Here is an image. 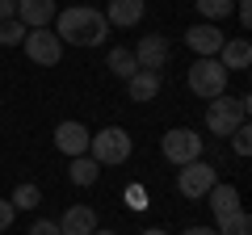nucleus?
<instances>
[{"label": "nucleus", "mask_w": 252, "mask_h": 235, "mask_svg": "<svg viewBox=\"0 0 252 235\" xmlns=\"http://www.w3.org/2000/svg\"><path fill=\"white\" fill-rule=\"evenodd\" d=\"M248 109H252L248 97H227V92H223V97H215L206 105V130H210V135H219V139H227L235 126L248 122Z\"/></svg>", "instance_id": "2"}, {"label": "nucleus", "mask_w": 252, "mask_h": 235, "mask_svg": "<svg viewBox=\"0 0 252 235\" xmlns=\"http://www.w3.org/2000/svg\"><path fill=\"white\" fill-rule=\"evenodd\" d=\"M109 34V21L101 9H89V4H72V9L59 13V26H55V38L63 46H101Z\"/></svg>", "instance_id": "1"}, {"label": "nucleus", "mask_w": 252, "mask_h": 235, "mask_svg": "<svg viewBox=\"0 0 252 235\" xmlns=\"http://www.w3.org/2000/svg\"><path fill=\"white\" fill-rule=\"evenodd\" d=\"M9 202H13V210H34L38 202H42V189H38L34 181H21L17 189H13V198H9Z\"/></svg>", "instance_id": "20"}, {"label": "nucleus", "mask_w": 252, "mask_h": 235, "mask_svg": "<svg viewBox=\"0 0 252 235\" xmlns=\"http://www.w3.org/2000/svg\"><path fill=\"white\" fill-rule=\"evenodd\" d=\"M248 63H252V42L248 38L223 42V51H219V67H223V72H248Z\"/></svg>", "instance_id": "13"}, {"label": "nucleus", "mask_w": 252, "mask_h": 235, "mask_svg": "<svg viewBox=\"0 0 252 235\" xmlns=\"http://www.w3.org/2000/svg\"><path fill=\"white\" fill-rule=\"evenodd\" d=\"M126 202H130L135 210H143V206H147V202H143V189H139V185H135V189H126Z\"/></svg>", "instance_id": "26"}, {"label": "nucleus", "mask_w": 252, "mask_h": 235, "mask_svg": "<svg viewBox=\"0 0 252 235\" xmlns=\"http://www.w3.org/2000/svg\"><path fill=\"white\" fill-rule=\"evenodd\" d=\"M105 21L109 26H139L143 21V0H109V9H105Z\"/></svg>", "instance_id": "14"}, {"label": "nucleus", "mask_w": 252, "mask_h": 235, "mask_svg": "<svg viewBox=\"0 0 252 235\" xmlns=\"http://www.w3.org/2000/svg\"><path fill=\"white\" fill-rule=\"evenodd\" d=\"M206 198H210V210H215V218H227L231 210H240V189H235V185H215Z\"/></svg>", "instance_id": "16"}, {"label": "nucleus", "mask_w": 252, "mask_h": 235, "mask_svg": "<svg viewBox=\"0 0 252 235\" xmlns=\"http://www.w3.org/2000/svg\"><path fill=\"white\" fill-rule=\"evenodd\" d=\"M93 235H114V231H101V227H97V231H93Z\"/></svg>", "instance_id": "30"}, {"label": "nucleus", "mask_w": 252, "mask_h": 235, "mask_svg": "<svg viewBox=\"0 0 252 235\" xmlns=\"http://www.w3.org/2000/svg\"><path fill=\"white\" fill-rule=\"evenodd\" d=\"M97 231V214L93 206H67L59 218V235H93Z\"/></svg>", "instance_id": "12"}, {"label": "nucleus", "mask_w": 252, "mask_h": 235, "mask_svg": "<svg viewBox=\"0 0 252 235\" xmlns=\"http://www.w3.org/2000/svg\"><path fill=\"white\" fill-rule=\"evenodd\" d=\"M105 63H109V72H114V76H122V80H130V76L139 72V63H135V51H126V46H109Z\"/></svg>", "instance_id": "18"}, {"label": "nucleus", "mask_w": 252, "mask_h": 235, "mask_svg": "<svg viewBox=\"0 0 252 235\" xmlns=\"http://www.w3.org/2000/svg\"><path fill=\"white\" fill-rule=\"evenodd\" d=\"M89 151H93V160H97L101 168L126 164V155H130V135H126L122 126H105V130H97V135L89 139Z\"/></svg>", "instance_id": "3"}, {"label": "nucleus", "mask_w": 252, "mask_h": 235, "mask_svg": "<svg viewBox=\"0 0 252 235\" xmlns=\"http://www.w3.org/2000/svg\"><path fill=\"white\" fill-rule=\"evenodd\" d=\"M89 126H84V122H59V126H55V147H59L63 155H89Z\"/></svg>", "instance_id": "9"}, {"label": "nucleus", "mask_w": 252, "mask_h": 235, "mask_svg": "<svg viewBox=\"0 0 252 235\" xmlns=\"http://www.w3.org/2000/svg\"><path fill=\"white\" fill-rule=\"evenodd\" d=\"M193 4H198V13H202L206 21H223L227 13L235 9V0H193Z\"/></svg>", "instance_id": "21"}, {"label": "nucleus", "mask_w": 252, "mask_h": 235, "mask_svg": "<svg viewBox=\"0 0 252 235\" xmlns=\"http://www.w3.org/2000/svg\"><path fill=\"white\" fill-rule=\"evenodd\" d=\"M160 151H164V160H168V164L185 168V164L202 160V135H193L189 126H177V130H168V135H164Z\"/></svg>", "instance_id": "5"}, {"label": "nucleus", "mask_w": 252, "mask_h": 235, "mask_svg": "<svg viewBox=\"0 0 252 235\" xmlns=\"http://www.w3.org/2000/svg\"><path fill=\"white\" fill-rule=\"evenodd\" d=\"M21 42H26V26L17 17L0 21V46H21Z\"/></svg>", "instance_id": "22"}, {"label": "nucleus", "mask_w": 252, "mask_h": 235, "mask_svg": "<svg viewBox=\"0 0 252 235\" xmlns=\"http://www.w3.org/2000/svg\"><path fill=\"white\" fill-rule=\"evenodd\" d=\"M126 92H130V101H152V97H160V72H143V67H139V72L126 80Z\"/></svg>", "instance_id": "15"}, {"label": "nucleus", "mask_w": 252, "mask_h": 235, "mask_svg": "<svg viewBox=\"0 0 252 235\" xmlns=\"http://www.w3.org/2000/svg\"><path fill=\"white\" fill-rule=\"evenodd\" d=\"M13 214H17V210H13V202L0 198V231H9V227H13Z\"/></svg>", "instance_id": "25"}, {"label": "nucleus", "mask_w": 252, "mask_h": 235, "mask_svg": "<svg viewBox=\"0 0 252 235\" xmlns=\"http://www.w3.org/2000/svg\"><path fill=\"white\" fill-rule=\"evenodd\" d=\"M189 88H193V97L202 101H215L227 92V72L219 67V59H198V63L189 67Z\"/></svg>", "instance_id": "4"}, {"label": "nucleus", "mask_w": 252, "mask_h": 235, "mask_svg": "<svg viewBox=\"0 0 252 235\" xmlns=\"http://www.w3.org/2000/svg\"><path fill=\"white\" fill-rule=\"evenodd\" d=\"M26 55L38 67H55L63 59V42L55 38V29H30L26 34Z\"/></svg>", "instance_id": "7"}, {"label": "nucleus", "mask_w": 252, "mask_h": 235, "mask_svg": "<svg viewBox=\"0 0 252 235\" xmlns=\"http://www.w3.org/2000/svg\"><path fill=\"white\" fill-rule=\"evenodd\" d=\"M26 235H59V223H51V218H38V223L30 227Z\"/></svg>", "instance_id": "24"}, {"label": "nucleus", "mask_w": 252, "mask_h": 235, "mask_svg": "<svg viewBox=\"0 0 252 235\" xmlns=\"http://www.w3.org/2000/svg\"><path fill=\"white\" fill-rule=\"evenodd\" d=\"M215 231H219V235H252V218H248V210H231L227 218H219Z\"/></svg>", "instance_id": "19"}, {"label": "nucleus", "mask_w": 252, "mask_h": 235, "mask_svg": "<svg viewBox=\"0 0 252 235\" xmlns=\"http://www.w3.org/2000/svg\"><path fill=\"white\" fill-rule=\"evenodd\" d=\"M67 176H72V185L89 189V185H97V176H101V164L93 160V155H76V160H72V168H67Z\"/></svg>", "instance_id": "17"}, {"label": "nucleus", "mask_w": 252, "mask_h": 235, "mask_svg": "<svg viewBox=\"0 0 252 235\" xmlns=\"http://www.w3.org/2000/svg\"><path fill=\"white\" fill-rule=\"evenodd\" d=\"M135 63L143 67V72H160L164 63H168V38L164 34H143L135 46Z\"/></svg>", "instance_id": "8"}, {"label": "nucleus", "mask_w": 252, "mask_h": 235, "mask_svg": "<svg viewBox=\"0 0 252 235\" xmlns=\"http://www.w3.org/2000/svg\"><path fill=\"white\" fill-rule=\"evenodd\" d=\"M143 235H168V231H160V227H147V231Z\"/></svg>", "instance_id": "29"}, {"label": "nucleus", "mask_w": 252, "mask_h": 235, "mask_svg": "<svg viewBox=\"0 0 252 235\" xmlns=\"http://www.w3.org/2000/svg\"><path fill=\"white\" fill-rule=\"evenodd\" d=\"M181 235H219L215 227H189V231H181Z\"/></svg>", "instance_id": "28"}, {"label": "nucleus", "mask_w": 252, "mask_h": 235, "mask_svg": "<svg viewBox=\"0 0 252 235\" xmlns=\"http://www.w3.org/2000/svg\"><path fill=\"white\" fill-rule=\"evenodd\" d=\"M13 17L30 29H51L55 21V0H17V13Z\"/></svg>", "instance_id": "11"}, {"label": "nucleus", "mask_w": 252, "mask_h": 235, "mask_svg": "<svg viewBox=\"0 0 252 235\" xmlns=\"http://www.w3.org/2000/svg\"><path fill=\"white\" fill-rule=\"evenodd\" d=\"M17 13V0H0V21H9Z\"/></svg>", "instance_id": "27"}, {"label": "nucleus", "mask_w": 252, "mask_h": 235, "mask_svg": "<svg viewBox=\"0 0 252 235\" xmlns=\"http://www.w3.org/2000/svg\"><path fill=\"white\" fill-rule=\"evenodd\" d=\"M185 42L193 46V55H198V59H215V55L223 51V42H227V38L219 34V26H210V21H202V26H189Z\"/></svg>", "instance_id": "10"}, {"label": "nucleus", "mask_w": 252, "mask_h": 235, "mask_svg": "<svg viewBox=\"0 0 252 235\" xmlns=\"http://www.w3.org/2000/svg\"><path fill=\"white\" fill-rule=\"evenodd\" d=\"M215 185H219L215 168H210V164H202V160L185 164V168L177 172V193H181V198H189V202H198V198H206V193L215 189Z\"/></svg>", "instance_id": "6"}, {"label": "nucleus", "mask_w": 252, "mask_h": 235, "mask_svg": "<svg viewBox=\"0 0 252 235\" xmlns=\"http://www.w3.org/2000/svg\"><path fill=\"white\" fill-rule=\"evenodd\" d=\"M248 135H252L248 122H244V126H235L231 135H227V139H231V147H235V155H248V151H252V139H248Z\"/></svg>", "instance_id": "23"}]
</instances>
